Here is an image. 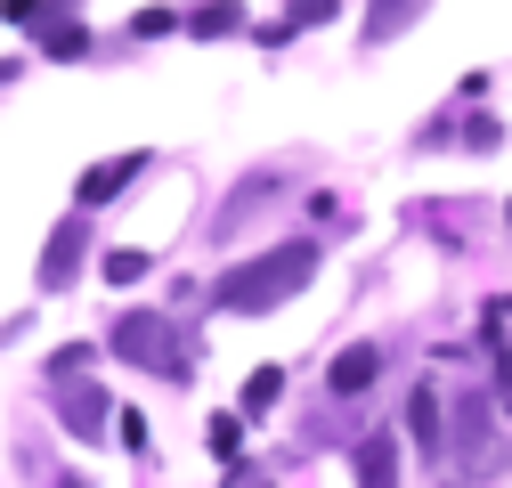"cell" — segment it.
<instances>
[{
  "label": "cell",
  "instance_id": "obj_1",
  "mask_svg": "<svg viewBox=\"0 0 512 488\" xmlns=\"http://www.w3.org/2000/svg\"><path fill=\"white\" fill-rule=\"evenodd\" d=\"M309 269H317V244H309V236H293V244H277V253L228 269V277L212 285V310H228V318H261V310H277L285 293H301V285H309Z\"/></svg>",
  "mask_w": 512,
  "mask_h": 488
},
{
  "label": "cell",
  "instance_id": "obj_2",
  "mask_svg": "<svg viewBox=\"0 0 512 488\" xmlns=\"http://www.w3.org/2000/svg\"><path fill=\"white\" fill-rule=\"evenodd\" d=\"M114 358H139V366H163V375H171V326H163L155 310L122 318V326H114Z\"/></svg>",
  "mask_w": 512,
  "mask_h": 488
},
{
  "label": "cell",
  "instance_id": "obj_3",
  "mask_svg": "<svg viewBox=\"0 0 512 488\" xmlns=\"http://www.w3.org/2000/svg\"><path fill=\"white\" fill-rule=\"evenodd\" d=\"M456 432H464V440H456V464H464V472H488V464L504 456V448L488 440V399H480V391L456 407Z\"/></svg>",
  "mask_w": 512,
  "mask_h": 488
},
{
  "label": "cell",
  "instance_id": "obj_4",
  "mask_svg": "<svg viewBox=\"0 0 512 488\" xmlns=\"http://www.w3.org/2000/svg\"><path fill=\"white\" fill-rule=\"evenodd\" d=\"M139 171H147V155H114V163H90V171H82V188H74V204L90 212V204H106V196H122V188H131Z\"/></svg>",
  "mask_w": 512,
  "mask_h": 488
},
{
  "label": "cell",
  "instance_id": "obj_5",
  "mask_svg": "<svg viewBox=\"0 0 512 488\" xmlns=\"http://www.w3.org/2000/svg\"><path fill=\"white\" fill-rule=\"evenodd\" d=\"M374 375H382V350H374V342H350V350L334 358V399H358V391H374Z\"/></svg>",
  "mask_w": 512,
  "mask_h": 488
},
{
  "label": "cell",
  "instance_id": "obj_6",
  "mask_svg": "<svg viewBox=\"0 0 512 488\" xmlns=\"http://www.w3.org/2000/svg\"><path fill=\"white\" fill-rule=\"evenodd\" d=\"M74 261H82V220H66L49 236V261H41V285H66L74 277Z\"/></svg>",
  "mask_w": 512,
  "mask_h": 488
},
{
  "label": "cell",
  "instance_id": "obj_7",
  "mask_svg": "<svg viewBox=\"0 0 512 488\" xmlns=\"http://www.w3.org/2000/svg\"><path fill=\"white\" fill-rule=\"evenodd\" d=\"M25 33H49V41H57V57H82V49H90V41H82V25H74L66 9H41V17H25Z\"/></svg>",
  "mask_w": 512,
  "mask_h": 488
},
{
  "label": "cell",
  "instance_id": "obj_8",
  "mask_svg": "<svg viewBox=\"0 0 512 488\" xmlns=\"http://www.w3.org/2000/svg\"><path fill=\"white\" fill-rule=\"evenodd\" d=\"M358 480H366V488H399V456H391V440H382V432L358 448Z\"/></svg>",
  "mask_w": 512,
  "mask_h": 488
},
{
  "label": "cell",
  "instance_id": "obj_9",
  "mask_svg": "<svg viewBox=\"0 0 512 488\" xmlns=\"http://www.w3.org/2000/svg\"><path fill=\"white\" fill-rule=\"evenodd\" d=\"M407 423H415V448H423V456H439V399H431V383L407 399Z\"/></svg>",
  "mask_w": 512,
  "mask_h": 488
},
{
  "label": "cell",
  "instance_id": "obj_10",
  "mask_svg": "<svg viewBox=\"0 0 512 488\" xmlns=\"http://www.w3.org/2000/svg\"><path fill=\"white\" fill-rule=\"evenodd\" d=\"M57 415H66L74 432H98V423H106V399H98V391H74L66 407H57Z\"/></svg>",
  "mask_w": 512,
  "mask_h": 488
},
{
  "label": "cell",
  "instance_id": "obj_11",
  "mask_svg": "<svg viewBox=\"0 0 512 488\" xmlns=\"http://www.w3.org/2000/svg\"><path fill=\"white\" fill-rule=\"evenodd\" d=\"M244 448V415H212V456H236Z\"/></svg>",
  "mask_w": 512,
  "mask_h": 488
},
{
  "label": "cell",
  "instance_id": "obj_12",
  "mask_svg": "<svg viewBox=\"0 0 512 488\" xmlns=\"http://www.w3.org/2000/svg\"><path fill=\"white\" fill-rule=\"evenodd\" d=\"M106 277H114V285H131V277H147V253H106Z\"/></svg>",
  "mask_w": 512,
  "mask_h": 488
},
{
  "label": "cell",
  "instance_id": "obj_13",
  "mask_svg": "<svg viewBox=\"0 0 512 488\" xmlns=\"http://www.w3.org/2000/svg\"><path fill=\"white\" fill-rule=\"evenodd\" d=\"M277 399V366H261V375H252V391H244V407H269Z\"/></svg>",
  "mask_w": 512,
  "mask_h": 488
}]
</instances>
